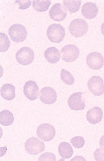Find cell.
Instances as JSON below:
<instances>
[{
	"mask_svg": "<svg viewBox=\"0 0 104 161\" xmlns=\"http://www.w3.org/2000/svg\"><path fill=\"white\" fill-rule=\"evenodd\" d=\"M57 95L51 87H44L40 91V100L45 104H52L56 102Z\"/></svg>",
	"mask_w": 104,
	"mask_h": 161,
	"instance_id": "11",
	"label": "cell"
},
{
	"mask_svg": "<svg viewBox=\"0 0 104 161\" xmlns=\"http://www.w3.org/2000/svg\"><path fill=\"white\" fill-rule=\"evenodd\" d=\"M8 34L12 40L14 42L19 43L23 42L27 36V31L26 27L22 24H16L9 28Z\"/></svg>",
	"mask_w": 104,
	"mask_h": 161,
	"instance_id": "3",
	"label": "cell"
},
{
	"mask_svg": "<svg viewBox=\"0 0 104 161\" xmlns=\"http://www.w3.org/2000/svg\"><path fill=\"white\" fill-rule=\"evenodd\" d=\"M101 31H102V33L104 35V23L102 24V27H101Z\"/></svg>",
	"mask_w": 104,
	"mask_h": 161,
	"instance_id": "30",
	"label": "cell"
},
{
	"mask_svg": "<svg viewBox=\"0 0 104 161\" xmlns=\"http://www.w3.org/2000/svg\"><path fill=\"white\" fill-rule=\"evenodd\" d=\"M51 3L49 0H34L33 2V7L37 12H46L49 8Z\"/></svg>",
	"mask_w": 104,
	"mask_h": 161,
	"instance_id": "21",
	"label": "cell"
},
{
	"mask_svg": "<svg viewBox=\"0 0 104 161\" xmlns=\"http://www.w3.org/2000/svg\"><path fill=\"white\" fill-rule=\"evenodd\" d=\"M23 93L27 99L30 101H35L39 98V86L35 81L27 82L23 87Z\"/></svg>",
	"mask_w": 104,
	"mask_h": 161,
	"instance_id": "12",
	"label": "cell"
},
{
	"mask_svg": "<svg viewBox=\"0 0 104 161\" xmlns=\"http://www.w3.org/2000/svg\"><path fill=\"white\" fill-rule=\"evenodd\" d=\"M59 154L64 159H69L73 155V149L67 142H62L58 146Z\"/></svg>",
	"mask_w": 104,
	"mask_h": 161,
	"instance_id": "18",
	"label": "cell"
},
{
	"mask_svg": "<svg viewBox=\"0 0 104 161\" xmlns=\"http://www.w3.org/2000/svg\"><path fill=\"white\" fill-rule=\"evenodd\" d=\"M62 59L66 62H73L79 56V49L75 45H67L61 49Z\"/></svg>",
	"mask_w": 104,
	"mask_h": 161,
	"instance_id": "8",
	"label": "cell"
},
{
	"mask_svg": "<svg viewBox=\"0 0 104 161\" xmlns=\"http://www.w3.org/2000/svg\"><path fill=\"white\" fill-rule=\"evenodd\" d=\"M44 58L51 64H56L60 59V52L55 47H50L44 52Z\"/></svg>",
	"mask_w": 104,
	"mask_h": 161,
	"instance_id": "16",
	"label": "cell"
},
{
	"mask_svg": "<svg viewBox=\"0 0 104 161\" xmlns=\"http://www.w3.org/2000/svg\"><path fill=\"white\" fill-rule=\"evenodd\" d=\"M10 47V40L6 34L1 33H0V52H5L8 51Z\"/></svg>",
	"mask_w": 104,
	"mask_h": 161,
	"instance_id": "22",
	"label": "cell"
},
{
	"mask_svg": "<svg viewBox=\"0 0 104 161\" xmlns=\"http://www.w3.org/2000/svg\"><path fill=\"white\" fill-rule=\"evenodd\" d=\"M60 76L62 81L64 82L65 84H66V85L72 86L73 85L74 83H75V78H74V76H72L70 72L64 70V69L61 70Z\"/></svg>",
	"mask_w": 104,
	"mask_h": 161,
	"instance_id": "23",
	"label": "cell"
},
{
	"mask_svg": "<svg viewBox=\"0 0 104 161\" xmlns=\"http://www.w3.org/2000/svg\"><path fill=\"white\" fill-rule=\"evenodd\" d=\"M0 94L7 101H12L15 98V87L12 84H5L1 87Z\"/></svg>",
	"mask_w": 104,
	"mask_h": 161,
	"instance_id": "17",
	"label": "cell"
},
{
	"mask_svg": "<svg viewBox=\"0 0 104 161\" xmlns=\"http://www.w3.org/2000/svg\"><path fill=\"white\" fill-rule=\"evenodd\" d=\"M49 15L55 21H62L67 16V12L60 3H57L51 7L49 11Z\"/></svg>",
	"mask_w": 104,
	"mask_h": 161,
	"instance_id": "13",
	"label": "cell"
},
{
	"mask_svg": "<svg viewBox=\"0 0 104 161\" xmlns=\"http://www.w3.org/2000/svg\"><path fill=\"white\" fill-rule=\"evenodd\" d=\"M94 157L96 161H104V150L102 148L96 149L94 153Z\"/></svg>",
	"mask_w": 104,
	"mask_h": 161,
	"instance_id": "27",
	"label": "cell"
},
{
	"mask_svg": "<svg viewBox=\"0 0 104 161\" xmlns=\"http://www.w3.org/2000/svg\"><path fill=\"white\" fill-rule=\"evenodd\" d=\"M15 3L19 5L20 10H25L31 5V1H29V0H17Z\"/></svg>",
	"mask_w": 104,
	"mask_h": 161,
	"instance_id": "26",
	"label": "cell"
},
{
	"mask_svg": "<svg viewBox=\"0 0 104 161\" xmlns=\"http://www.w3.org/2000/svg\"><path fill=\"white\" fill-rule=\"evenodd\" d=\"M25 149L29 154L37 155L43 152L45 149V145L39 138L32 137L28 138L25 142Z\"/></svg>",
	"mask_w": 104,
	"mask_h": 161,
	"instance_id": "4",
	"label": "cell"
},
{
	"mask_svg": "<svg viewBox=\"0 0 104 161\" xmlns=\"http://www.w3.org/2000/svg\"><path fill=\"white\" fill-rule=\"evenodd\" d=\"M68 105L72 110H82L85 108L83 92H76L71 95L68 99Z\"/></svg>",
	"mask_w": 104,
	"mask_h": 161,
	"instance_id": "10",
	"label": "cell"
},
{
	"mask_svg": "<svg viewBox=\"0 0 104 161\" xmlns=\"http://www.w3.org/2000/svg\"><path fill=\"white\" fill-rule=\"evenodd\" d=\"M99 9L95 3H86L81 8V14L85 18L89 20L94 19L97 15Z\"/></svg>",
	"mask_w": 104,
	"mask_h": 161,
	"instance_id": "15",
	"label": "cell"
},
{
	"mask_svg": "<svg viewBox=\"0 0 104 161\" xmlns=\"http://www.w3.org/2000/svg\"><path fill=\"white\" fill-rule=\"evenodd\" d=\"M58 161H64V159L62 158V159H60V160H59Z\"/></svg>",
	"mask_w": 104,
	"mask_h": 161,
	"instance_id": "31",
	"label": "cell"
},
{
	"mask_svg": "<svg viewBox=\"0 0 104 161\" xmlns=\"http://www.w3.org/2000/svg\"><path fill=\"white\" fill-rule=\"evenodd\" d=\"M56 135L55 127L49 123H43L37 129V136L44 142L51 141Z\"/></svg>",
	"mask_w": 104,
	"mask_h": 161,
	"instance_id": "5",
	"label": "cell"
},
{
	"mask_svg": "<svg viewBox=\"0 0 104 161\" xmlns=\"http://www.w3.org/2000/svg\"><path fill=\"white\" fill-rule=\"evenodd\" d=\"M56 156L53 153L45 152L40 155L38 161H56Z\"/></svg>",
	"mask_w": 104,
	"mask_h": 161,
	"instance_id": "25",
	"label": "cell"
},
{
	"mask_svg": "<svg viewBox=\"0 0 104 161\" xmlns=\"http://www.w3.org/2000/svg\"><path fill=\"white\" fill-rule=\"evenodd\" d=\"M103 117V110L99 107H94L87 112V120L91 124H96L102 120Z\"/></svg>",
	"mask_w": 104,
	"mask_h": 161,
	"instance_id": "14",
	"label": "cell"
},
{
	"mask_svg": "<svg viewBox=\"0 0 104 161\" xmlns=\"http://www.w3.org/2000/svg\"><path fill=\"white\" fill-rule=\"evenodd\" d=\"M86 62L91 69L94 70H98L103 67L104 58L100 52H93L88 55Z\"/></svg>",
	"mask_w": 104,
	"mask_h": 161,
	"instance_id": "9",
	"label": "cell"
},
{
	"mask_svg": "<svg viewBox=\"0 0 104 161\" xmlns=\"http://www.w3.org/2000/svg\"><path fill=\"white\" fill-rule=\"evenodd\" d=\"M71 144L75 148H81L85 145V139L81 136H76L72 138Z\"/></svg>",
	"mask_w": 104,
	"mask_h": 161,
	"instance_id": "24",
	"label": "cell"
},
{
	"mask_svg": "<svg viewBox=\"0 0 104 161\" xmlns=\"http://www.w3.org/2000/svg\"><path fill=\"white\" fill-rule=\"evenodd\" d=\"M63 3L66 10L70 13H75L80 8L81 2L80 0H64Z\"/></svg>",
	"mask_w": 104,
	"mask_h": 161,
	"instance_id": "20",
	"label": "cell"
},
{
	"mask_svg": "<svg viewBox=\"0 0 104 161\" xmlns=\"http://www.w3.org/2000/svg\"><path fill=\"white\" fill-rule=\"evenodd\" d=\"M65 34L64 27L60 24H53L48 27L47 30V36L54 43H59L64 40Z\"/></svg>",
	"mask_w": 104,
	"mask_h": 161,
	"instance_id": "2",
	"label": "cell"
},
{
	"mask_svg": "<svg viewBox=\"0 0 104 161\" xmlns=\"http://www.w3.org/2000/svg\"><path fill=\"white\" fill-rule=\"evenodd\" d=\"M16 60L22 65H29L34 60V52L32 48L23 47L18 50L16 53Z\"/></svg>",
	"mask_w": 104,
	"mask_h": 161,
	"instance_id": "6",
	"label": "cell"
},
{
	"mask_svg": "<svg viewBox=\"0 0 104 161\" xmlns=\"http://www.w3.org/2000/svg\"><path fill=\"white\" fill-rule=\"evenodd\" d=\"M100 148L103 149L104 150V136H103L100 138Z\"/></svg>",
	"mask_w": 104,
	"mask_h": 161,
	"instance_id": "29",
	"label": "cell"
},
{
	"mask_svg": "<svg viewBox=\"0 0 104 161\" xmlns=\"http://www.w3.org/2000/svg\"><path fill=\"white\" fill-rule=\"evenodd\" d=\"M70 161H87L85 160V158L84 157H81V156H76L72 158Z\"/></svg>",
	"mask_w": 104,
	"mask_h": 161,
	"instance_id": "28",
	"label": "cell"
},
{
	"mask_svg": "<svg viewBox=\"0 0 104 161\" xmlns=\"http://www.w3.org/2000/svg\"><path fill=\"white\" fill-rule=\"evenodd\" d=\"M89 90L93 95L96 96H100L104 93V83L103 79L100 76H92L89 79L88 83Z\"/></svg>",
	"mask_w": 104,
	"mask_h": 161,
	"instance_id": "7",
	"label": "cell"
},
{
	"mask_svg": "<svg viewBox=\"0 0 104 161\" xmlns=\"http://www.w3.org/2000/svg\"><path fill=\"white\" fill-rule=\"evenodd\" d=\"M14 122V117L13 114L8 110H2L0 113V123L4 126H8Z\"/></svg>",
	"mask_w": 104,
	"mask_h": 161,
	"instance_id": "19",
	"label": "cell"
},
{
	"mask_svg": "<svg viewBox=\"0 0 104 161\" xmlns=\"http://www.w3.org/2000/svg\"><path fill=\"white\" fill-rule=\"evenodd\" d=\"M69 31L73 36L79 38L86 34L88 31V25L85 20L77 18L70 23L69 26Z\"/></svg>",
	"mask_w": 104,
	"mask_h": 161,
	"instance_id": "1",
	"label": "cell"
}]
</instances>
